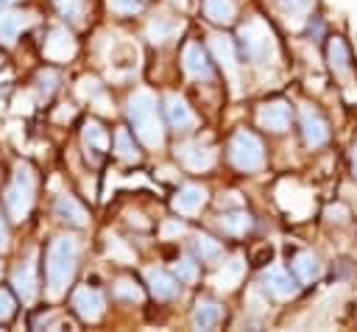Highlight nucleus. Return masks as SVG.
I'll return each instance as SVG.
<instances>
[{
	"instance_id": "nucleus-13",
	"label": "nucleus",
	"mask_w": 357,
	"mask_h": 332,
	"mask_svg": "<svg viewBox=\"0 0 357 332\" xmlns=\"http://www.w3.org/2000/svg\"><path fill=\"white\" fill-rule=\"evenodd\" d=\"M257 120H259V126L268 128V131H284L287 123H290V106L282 103V100H276V103H265V106L259 109Z\"/></svg>"
},
{
	"instance_id": "nucleus-8",
	"label": "nucleus",
	"mask_w": 357,
	"mask_h": 332,
	"mask_svg": "<svg viewBox=\"0 0 357 332\" xmlns=\"http://www.w3.org/2000/svg\"><path fill=\"white\" fill-rule=\"evenodd\" d=\"M209 47H212V53L218 56V61L223 64V70L229 73L231 86H237V56H234L231 39L223 36V33H212V36H209Z\"/></svg>"
},
{
	"instance_id": "nucleus-2",
	"label": "nucleus",
	"mask_w": 357,
	"mask_h": 332,
	"mask_svg": "<svg viewBox=\"0 0 357 332\" xmlns=\"http://www.w3.org/2000/svg\"><path fill=\"white\" fill-rule=\"evenodd\" d=\"M128 117L134 123L137 137L148 145V148H159L165 142V131L156 114V100L151 92H134L128 100Z\"/></svg>"
},
{
	"instance_id": "nucleus-21",
	"label": "nucleus",
	"mask_w": 357,
	"mask_h": 332,
	"mask_svg": "<svg viewBox=\"0 0 357 332\" xmlns=\"http://www.w3.org/2000/svg\"><path fill=\"white\" fill-rule=\"evenodd\" d=\"M220 321H223L220 304H215V301H198V304H195L192 324H195L198 329H212V326H218Z\"/></svg>"
},
{
	"instance_id": "nucleus-36",
	"label": "nucleus",
	"mask_w": 357,
	"mask_h": 332,
	"mask_svg": "<svg viewBox=\"0 0 357 332\" xmlns=\"http://www.w3.org/2000/svg\"><path fill=\"white\" fill-rule=\"evenodd\" d=\"M11 315H14V299H11V293L0 290V321H8Z\"/></svg>"
},
{
	"instance_id": "nucleus-35",
	"label": "nucleus",
	"mask_w": 357,
	"mask_h": 332,
	"mask_svg": "<svg viewBox=\"0 0 357 332\" xmlns=\"http://www.w3.org/2000/svg\"><path fill=\"white\" fill-rule=\"evenodd\" d=\"M78 92H81L84 98H95V100H100V103H103V92H100L98 81H92V78H84V81H81V86H78Z\"/></svg>"
},
{
	"instance_id": "nucleus-25",
	"label": "nucleus",
	"mask_w": 357,
	"mask_h": 332,
	"mask_svg": "<svg viewBox=\"0 0 357 332\" xmlns=\"http://www.w3.org/2000/svg\"><path fill=\"white\" fill-rule=\"evenodd\" d=\"M220 229L229 234H245L251 229V215L237 209V212H223L220 215Z\"/></svg>"
},
{
	"instance_id": "nucleus-9",
	"label": "nucleus",
	"mask_w": 357,
	"mask_h": 332,
	"mask_svg": "<svg viewBox=\"0 0 357 332\" xmlns=\"http://www.w3.org/2000/svg\"><path fill=\"white\" fill-rule=\"evenodd\" d=\"M301 128H304V139H307L310 148L324 145L326 137H329V128H326L324 117H321L312 106H304V109H301Z\"/></svg>"
},
{
	"instance_id": "nucleus-10",
	"label": "nucleus",
	"mask_w": 357,
	"mask_h": 332,
	"mask_svg": "<svg viewBox=\"0 0 357 332\" xmlns=\"http://www.w3.org/2000/svg\"><path fill=\"white\" fill-rule=\"evenodd\" d=\"M75 53V39L67 33V28H53L45 42V56L50 61H67Z\"/></svg>"
},
{
	"instance_id": "nucleus-15",
	"label": "nucleus",
	"mask_w": 357,
	"mask_h": 332,
	"mask_svg": "<svg viewBox=\"0 0 357 332\" xmlns=\"http://www.w3.org/2000/svg\"><path fill=\"white\" fill-rule=\"evenodd\" d=\"M262 282H265V287H268L273 296H279V299H287V296L296 293V282H293L290 273H287L284 268H279V265H271V268L262 273Z\"/></svg>"
},
{
	"instance_id": "nucleus-7",
	"label": "nucleus",
	"mask_w": 357,
	"mask_h": 332,
	"mask_svg": "<svg viewBox=\"0 0 357 332\" xmlns=\"http://www.w3.org/2000/svg\"><path fill=\"white\" fill-rule=\"evenodd\" d=\"M176 156H178L190 170H206V167H212V162H215V151L206 148V145H201V142H184V145H178V148H176Z\"/></svg>"
},
{
	"instance_id": "nucleus-30",
	"label": "nucleus",
	"mask_w": 357,
	"mask_h": 332,
	"mask_svg": "<svg viewBox=\"0 0 357 332\" xmlns=\"http://www.w3.org/2000/svg\"><path fill=\"white\" fill-rule=\"evenodd\" d=\"M195 248H198V254H201L204 259H215V257H220V246H218L212 237H206V234H201V237L195 240Z\"/></svg>"
},
{
	"instance_id": "nucleus-19",
	"label": "nucleus",
	"mask_w": 357,
	"mask_h": 332,
	"mask_svg": "<svg viewBox=\"0 0 357 332\" xmlns=\"http://www.w3.org/2000/svg\"><path fill=\"white\" fill-rule=\"evenodd\" d=\"M243 271H245L243 257H234V259L223 262L220 273L215 276V287H218V290H231V287H237L240 279H243Z\"/></svg>"
},
{
	"instance_id": "nucleus-29",
	"label": "nucleus",
	"mask_w": 357,
	"mask_h": 332,
	"mask_svg": "<svg viewBox=\"0 0 357 332\" xmlns=\"http://www.w3.org/2000/svg\"><path fill=\"white\" fill-rule=\"evenodd\" d=\"M114 293H117L120 299H126V301H142V290H139L134 282H128V279H120V282L114 285Z\"/></svg>"
},
{
	"instance_id": "nucleus-34",
	"label": "nucleus",
	"mask_w": 357,
	"mask_h": 332,
	"mask_svg": "<svg viewBox=\"0 0 357 332\" xmlns=\"http://www.w3.org/2000/svg\"><path fill=\"white\" fill-rule=\"evenodd\" d=\"M53 3H56V8H59L64 17H73V20L81 17V0H53Z\"/></svg>"
},
{
	"instance_id": "nucleus-40",
	"label": "nucleus",
	"mask_w": 357,
	"mask_h": 332,
	"mask_svg": "<svg viewBox=\"0 0 357 332\" xmlns=\"http://www.w3.org/2000/svg\"><path fill=\"white\" fill-rule=\"evenodd\" d=\"M181 232H184L181 223H167V226H165V237H170V234H181Z\"/></svg>"
},
{
	"instance_id": "nucleus-32",
	"label": "nucleus",
	"mask_w": 357,
	"mask_h": 332,
	"mask_svg": "<svg viewBox=\"0 0 357 332\" xmlns=\"http://www.w3.org/2000/svg\"><path fill=\"white\" fill-rule=\"evenodd\" d=\"M176 273H178V279H181V282H192V279L198 276V271H195V262H192V259H178V262H176Z\"/></svg>"
},
{
	"instance_id": "nucleus-23",
	"label": "nucleus",
	"mask_w": 357,
	"mask_h": 332,
	"mask_svg": "<svg viewBox=\"0 0 357 332\" xmlns=\"http://www.w3.org/2000/svg\"><path fill=\"white\" fill-rule=\"evenodd\" d=\"M293 268H296V273H298L301 282H312V279L321 276V262H318V257H315L312 251H301V254H296Z\"/></svg>"
},
{
	"instance_id": "nucleus-17",
	"label": "nucleus",
	"mask_w": 357,
	"mask_h": 332,
	"mask_svg": "<svg viewBox=\"0 0 357 332\" xmlns=\"http://www.w3.org/2000/svg\"><path fill=\"white\" fill-rule=\"evenodd\" d=\"M181 28H184V22L176 20V17H156V20H151V25H148V39L156 42V45H162V42L176 39V36L181 33Z\"/></svg>"
},
{
	"instance_id": "nucleus-26",
	"label": "nucleus",
	"mask_w": 357,
	"mask_h": 332,
	"mask_svg": "<svg viewBox=\"0 0 357 332\" xmlns=\"http://www.w3.org/2000/svg\"><path fill=\"white\" fill-rule=\"evenodd\" d=\"M329 59H332V67L337 70V73H349V50H346V45L340 42V39H332L329 42Z\"/></svg>"
},
{
	"instance_id": "nucleus-42",
	"label": "nucleus",
	"mask_w": 357,
	"mask_h": 332,
	"mask_svg": "<svg viewBox=\"0 0 357 332\" xmlns=\"http://www.w3.org/2000/svg\"><path fill=\"white\" fill-rule=\"evenodd\" d=\"M170 3H176L178 8H184V6H187V0H170Z\"/></svg>"
},
{
	"instance_id": "nucleus-33",
	"label": "nucleus",
	"mask_w": 357,
	"mask_h": 332,
	"mask_svg": "<svg viewBox=\"0 0 357 332\" xmlns=\"http://www.w3.org/2000/svg\"><path fill=\"white\" fill-rule=\"evenodd\" d=\"M139 6H142V0H109V8L117 14H134V11H139Z\"/></svg>"
},
{
	"instance_id": "nucleus-16",
	"label": "nucleus",
	"mask_w": 357,
	"mask_h": 332,
	"mask_svg": "<svg viewBox=\"0 0 357 332\" xmlns=\"http://www.w3.org/2000/svg\"><path fill=\"white\" fill-rule=\"evenodd\" d=\"M184 70L192 75V78H204L209 81L212 78V64L206 61V53L201 50V45H187L184 47Z\"/></svg>"
},
{
	"instance_id": "nucleus-37",
	"label": "nucleus",
	"mask_w": 357,
	"mask_h": 332,
	"mask_svg": "<svg viewBox=\"0 0 357 332\" xmlns=\"http://www.w3.org/2000/svg\"><path fill=\"white\" fill-rule=\"evenodd\" d=\"M53 81H56V75H53V73H42V75H39V92H42L45 98L53 92Z\"/></svg>"
},
{
	"instance_id": "nucleus-43",
	"label": "nucleus",
	"mask_w": 357,
	"mask_h": 332,
	"mask_svg": "<svg viewBox=\"0 0 357 332\" xmlns=\"http://www.w3.org/2000/svg\"><path fill=\"white\" fill-rule=\"evenodd\" d=\"M354 173H357V148H354Z\"/></svg>"
},
{
	"instance_id": "nucleus-28",
	"label": "nucleus",
	"mask_w": 357,
	"mask_h": 332,
	"mask_svg": "<svg viewBox=\"0 0 357 332\" xmlns=\"http://www.w3.org/2000/svg\"><path fill=\"white\" fill-rule=\"evenodd\" d=\"M114 142H117V156L120 159H126V162H137V148H134V142H131V137H128V131L126 128H120L117 131V137H114Z\"/></svg>"
},
{
	"instance_id": "nucleus-38",
	"label": "nucleus",
	"mask_w": 357,
	"mask_h": 332,
	"mask_svg": "<svg viewBox=\"0 0 357 332\" xmlns=\"http://www.w3.org/2000/svg\"><path fill=\"white\" fill-rule=\"evenodd\" d=\"M109 251H112V254H117L120 259L131 262V254H128V251H126V248L120 246V240H117V237H109Z\"/></svg>"
},
{
	"instance_id": "nucleus-14",
	"label": "nucleus",
	"mask_w": 357,
	"mask_h": 332,
	"mask_svg": "<svg viewBox=\"0 0 357 332\" xmlns=\"http://www.w3.org/2000/svg\"><path fill=\"white\" fill-rule=\"evenodd\" d=\"M206 204V190L198 184H187L178 190V195L173 198V209L181 215H195L201 206Z\"/></svg>"
},
{
	"instance_id": "nucleus-4",
	"label": "nucleus",
	"mask_w": 357,
	"mask_h": 332,
	"mask_svg": "<svg viewBox=\"0 0 357 332\" xmlns=\"http://www.w3.org/2000/svg\"><path fill=\"white\" fill-rule=\"evenodd\" d=\"M240 39H243V50L254 64H265L268 59H273V33L268 31V25H262L259 20H251L240 28Z\"/></svg>"
},
{
	"instance_id": "nucleus-27",
	"label": "nucleus",
	"mask_w": 357,
	"mask_h": 332,
	"mask_svg": "<svg viewBox=\"0 0 357 332\" xmlns=\"http://www.w3.org/2000/svg\"><path fill=\"white\" fill-rule=\"evenodd\" d=\"M84 139H86V145L95 148V151H106V148H109V137H106V131H103L98 123H86V126H84Z\"/></svg>"
},
{
	"instance_id": "nucleus-1",
	"label": "nucleus",
	"mask_w": 357,
	"mask_h": 332,
	"mask_svg": "<svg viewBox=\"0 0 357 332\" xmlns=\"http://www.w3.org/2000/svg\"><path fill=\"white\" fill-rule=\"evenodd\" d=\"M78 268V243L75 237H56L47 248V293L50 299H59L67 285L73 282Z\"/></svg>"
},
{
	"instance_id": "nucleus-3",
	"label": "nucleus",
	"mask_w": 357,
	"mask_h": 332,
	"mask_svg": "<svg viewBox=\"0 0 357 332\" xmlns=\"http://www.w3.org/2000/svg\"><path fill=\"white\" fill-rule=\"evenodd\" d=\"M33 193H36L33 170H31L28 165H20L17 173H14V181H11L8 190H6V206H8V215H11L14 220H22V218L31 212Z\"/></svg>"
},
{
	"instance_id": "nucleus-12",
	"label": "nucleus",
	"mask_w": 357,
	"mask_h": 332,
	"mask_svg": "<svg viewBox=\"0 0 357 332\" xmlns=\"http://www.w3.org/2000/svg\"><path fill=\"white\" fill-rule=\"evenodd\" d=\"M165 112H167V123L176 128V131H187L195 126V114L190 112V106L178 98V95H167L165 98Z\"/></svg>"
},
{
	"instance_id": "nucleus-41",
	"label": "nucleus",
	"mask_w": 357,
	"mask_h": 332,
	"mask_svg": "<svg viewBox=\"0 0 357 332\" xmlns=\"http://www.w3.org/2000/svg\"><path fill=\"white\" fill-rule=\"evenodd\" d=\"M11 3H17V0H0V11H3L6 6H11Z\"/></svg>"
},
{
	"instance_id": "nucleus-22",
	"label": "nucleus",
	"mask_w": 357,
	"mask_h": 332,
	"mask_svg": "<svg viewBox=\"0 0 357 332\" xmlns=\"http://www.w3.org/2000/svg\"><path fill=\"white\" fill-rule=\"evenodd\" d=\"M28 25V17L25 14H17V11H8V14H0V42L3 45H14L17 33Z\"/></svg>"
},
{
	"instance_id": "nucleus-11",
	"label": "nucleus",
	"mask_w": 357,
	"mask_h": 332,
	"mask_svg": "<svg viewBox=\"0 0 357 332\" xmlns=\"http://www.w3.org/2000/svg\"><path fill=\"white\" fill-rule=\"evenodd\" d=\"M14 290L20 293L22 301H31L36 296V257L25 259L17 271H14V279H11Z\"/></svg>"
},
{
	"instance_id": "nucleus-31",
	"label": "nucleus",
	"mask_w": 357,
	"mask_h": 332,
	"mask_svg": "<svg viewBox=\"0 0 357 332\" xmlns=\"http://www.w3.org/2000/svg\"><path fill=\"white\" fill-rule=\"evenodd\" d=\"M282 3V8L290 14V17H296V20H301L310 8H312V0H279Z\"/></svg>"
},
{
	"instance_id": "nucleus-39",
	"label": "nucleus",
	"mask_w": 357,
	"mask_h": 332,
	"mask_svg": "<svg viewBox=\"0 0 357 332\" xmlns=\"http://www.w3.org/2000/svg\"><path fill=\"white\" fill-rule=\"evenodd\" d=\"M3 248H8V226H6V220L0 218V251Z\"/></svg>"
},
{
	"instance_id": "nucleus-5",
	"label": "nucleus",
	"mask_w": 357,
	"mask_h": 332,
	"mask_svg": "<svg viewBox=\"0 0 357 332\" xmlns=\"http://www.w3.org/2000/svg\"><path fill=\"white\" fill-rule=\"evenodd\" d=\"M229 156H231L234 167L257 170V167H262V142L254 134H248V131H237L234 139H231Z\"/></svg>"
},
{
	"instance_id": "nucleus-24",
	"label": "nucleus",
	"mask_w": 357,
	"mask_h": 332,
	"mask_svg": "<svg viewBox=\"0 0 357 332\" xmlns=\"http://www.w3.org/2000/svg\"><path fill=\"white\" fill-rule=\"evenodd\" d=\"M204 14L212 22H231L234 20V0H204Z\"/></svg>"
},
{
	"instance_id": "nucleus-20",
	"label": "nucleus",
	"mask_w": 357,
	"mask_h": 332,
	"mask_svg": "<svg viewBox=\"0 0 357 332\" xmlns=\"http://www.w3.org/2000/svg\"><path fill=\"white\" fill-rule=\"evenodd\" d=\"M56 215L73 226H86V209L73 198V195H61L56 201Z\"/></svg>"
},
{
	"instance_id": "nucleus-18",
	"label": "nucleus",
	"mask_w": 357,
	"mask_h": 332,
	"mask_svg": "<svg viewBox=\"0 0 357 332\" xmlns=\"http://www.w3.org/2000/svg\"><path fill=\"white\" fill-rule=\"evenodd\" d=\"M148 285H151V293L156 296V299H173L176 293H178V282L170 276V273H165V271H159V268H148Z\"/></svg>"
},
{
	"instance_id": "nucleus-6",
	"label": "nucleus",
	"mask_w": 357,
	"mask_h": 332,
	"mask_svg": "<svg viewBox=\"0 0 357 332\" xmlns=\"http://www.w3.org/2000/svg\"><path fill=\"white\" fill-rule=\"evenodd\" d=\"M73 307H75V312H78L84 321H98V318L103 315L106 299H103V293L95 290V287H81V290H75V296H73Z\"/></svg>"
}]
</instances>
